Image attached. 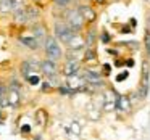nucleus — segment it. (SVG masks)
I'll return each mask as SVG.
<instances>
[{
    "label": "nucleus",
    "mask_w": 150,
    "mask_h": 140,
    "mask_svg": "<svg viewBox=\"0 0 150 140\" xmlns=\"http://www.w3.org/2000/svg\"><path fill=\"white\" fill-rule=\"evenodd\" d=\"M82 79L86 81V84H91V85H102V84H103L100 72L91 71V69H86L84 74H82Z\"/></svg>",
    "instance_id": "obj_6"
},
{
    "label": "nucleus",
    "mask_w": 150,
    "mask_h": 140,
    "mask_svg": "<svg viewBox=\"0 0 150 140\" xmlns=\"http://www.w3.org/2000/svg\"><path fill=\"white\" fill-rule=\"evenodd\" d=\"M7 100H8V105L10 106H20L21 103V95H20V90H8L7 92Z\"/></svg>",
    "instance_id": "obj_11"
},
{
    "label": "nucleus",
    "mask_w": 150,
    "mask_h": 140,
    "mask_svg": "<svg viewBox=\"0 0 150 140\" xmlns=\"http://www.w3.org/2000/svg\"><path fill=\"white\" fill-rule=\"evenodd\" d=\"M55 2V5H58V7H66V5L71 4V0H53Z\"/></svg>",
    "instance_id": "obj_20"
},
{
    "label": "nucleus",
    "mask_w": 150,
    "mask_h": 140,
    "mask_svg": "<svg viewBox=\"0 0 150 140\" xmlns=\"http://www.w3.org/2000/svg\"><path fill=\"white\" fill-rule=\"evenodd\" d=\"M66 45H68V47H69V49H71V50H74V52H78V50L84 49V45H86V40L82 39V37L79 36L78 32H76L74 36H73L71 39H69V42L66 44Z\"/></svg>",
    "instance_id": "obj_10"
},
{
    "label": "nucleus",
    "mask_w": 150,
    "mask_h": 140,
    "mask_svg": "<svg viewBox=\"0 0 150 140\" xmlns=\"http://www.w3.org/2000/svg\"><path fill=\"white\" fill-rule=\"evenodd\" d=\"M40 71L47 76V77H55L57 72H58V68H57V63L53 60H44L40 61Z\"/></svg>",
    "instance_id": "obj_4"
},
{
    "label": "nucleus",
    "mask_w": 150,
    "mask_h": 140,
    "mask_svg": "<svg viewBox=\"0 0 150 140\" xmlns=\"http://www.w3.org/2000/svg\"><path fill=\"white\" fill-rule=\"evenodd\" d=\"M37 69H40V63H36L34 60H26V61L21 63V72H23V76L26 79L31 74H34Z\"/></svg>",
    "instance_id": "obj_7"
},
{
    "label": "nucleus",
    "mask_w": 150,
    "mask_h": 140,
    "mask_svg": "<svg viewBox=\"0 0 150 140\" xmlns=\"http://www.w3.org/2000/svg\"><path fill=\"white\" fill-rule=\"evenodd\" d=\"M95 2H97V4H100V5H103L105 2H107V0H95Z\"/></svg>",
    "instance_id": "obj_25"
},
{
    "label": "nucleus",
    "mask_w": 150,
    "mask_h": 140,
    "mask_svg": "<svg viewBox=\"0 0 150 140\" xmlns=\"http://www.w3.org/2000/svg\"><path fill=\"white\" fill-rule=\"evenodd\" d=\"M94 40H95V32H94V31H91V32L87 34V39H86V45L92 47V44H94Z\"/></svg>",
    "instance_id": "obj_18"
},
{
    "label": "nucleus",
    "mask_w": 150,
    "mask_h": 140,
    "mask_svg": "<svg viewBox=\"0 0 150 140\" xmlns=\"http://www.w3.org/2000/svg\"><path fill=\"white\" fill-rule=\"evenodd\" d=\"M144 44H145V52L150 55V32H149V31L145 32V39H144Z\"/></svg>",
    "instance_id": "obj_19"
},
{
    "label": "nucleus",
    "mask_w": 150,
    "mask_h": 140,
    "mask_svg": "<svg viewBox=\"0 0 150 140\" xmlns=\"http://www.w3.org/2000/svg\"><path fill=\"white\" fill-rule=\"evenodd\" d=\"M66 24H68L74 32H78V31H81L82 26H84V20H82L81 13H79L78 10H71L66 15Z\"/></svg>",
    "instance_id": "obj_3"
},
{
    "label": "nucleus",
    "mask_w": 150,
    "mask_h": 140,
    "mask_svg": "<svg viewBox=\"0 0 150 140\" xmlns=\"http://www.w3.org/2000/svg\"><path fill=\"white\" fill-rule=\"evenodd\" d=\"M4 94V87H2V84H0V95Z\"/></svg>",
    "instance_id": "obj_26"
},
{
    "label": "nucleus",
    "mask_w": 150,
    "mask_h": 140,
    "mask_svg": "<svg viewBox=\"0 0 150 140\" xmlns=\"http://www.w3.org/2000/svg\"><path fill=\"white\" fill-rule=\"evenodd\" d=\"M0 11L2 13L13 11V0H0Z\"/></svg>",
    "instance_id": "obj_15"
},
{
    "label": "nucleus",
    "mask_w": 150,
    "mask_h": 140,
    "mask_svg": "<svg viewBox=\"0 0 150 140\" xmlns=\"http://www.w3.org/2000/svg\"><path fill=\"white\" fill-rule=\"evenodd\" d=\"M108 72H110V65H103V74L108 76Z\"/></svg>",
    "instance_id": "obj_22"
},
{
    "label": "nucleus",
    "mask_w": 150,
    "mask_h": 140,
    "mask_svg": "<svg viewBox=\"0 0 150 140\" xmlns=\"http://www.w3.org/2000/svg\"><path fill=\"white\" fill-rule=\"evenodd\" d=\"M78 11L81 13L82 20H84L86 23H92V21H95V18H97L94 8H91L89 5H81V7L78 8Z\"/></svg>",
    "instance_id": "obj_9"
},
{
    "label": "nucleus",
    "mask_w": 150,
    "mask_h": 140,
    "mask_svg": "<svg viewBox=\"0 0 150 140\" xmlns=\"http://www.w3.org/2000/svg\"><path fill=\"white\" fill-rule=\"evenodd\" d=\"M20 40H21L23 45H26L28 49H31V50H36L37 47H39V42L36 40V37H34V36H21Z\"/></svg>",
    "instance_id": "obj_12"
},
{
    "label": "nucleus",
    "mask_w": 150,
    "mask_h": 140,
    "mask_svg": "<svg viewBox=\"0 0 150 140\" xmlns=\"http://www.w3.org/2000/svg\"><path fill=\"white\" fill-rule=\"evenodd\" d=\"M147 23H149V27H150V16L147 18Z\"/></svg>",
    "instance_id": "obj_27"
},
{
    "label": "nucleus",
    "mask_w": 150,
    "mask_h": 140,
    "mask_svg": "<svg viewBox=\"0 0 150 140\" xmlns=\"http://www.w3.org/2000/svg\"><path fill=\"white\" fill-rule=\"evenodd\" d=\"M28 82H29L31 85H37V84L40 82V77H39L37 74H31L29 77H28Z\"/></svg>",
    "instance_id": "obj_16"
},
{
    "label": "nucleus",
    "mask_w": 150,
    "mask_h": 140,
    "mask_svg": "<svg viewBox=\"0 0 150 140\" xmlns=\"http://www.w3.org/2000/svg\"><path fill=\"white\" fill-rule=\"evenodd\" d=\"M44 47H45V55L49 60L57 61V60L62 58V55H63L62 47H60L58 40H57L55 37H47L45 42H44Z\"/></svg>",
    "instance_id": "obj_1"
},
{
    "label": "nucleus",
    "mask_w": 150,
    "mask_h": 140,
    "mask_svg": "<svg viewBox=\"0 0 150 140\" xmlns=\"http://www.w3.org/2000/svg\"><path fill=\"white\" fill-rule=\"evenodd\" d=\"M84 60H86V61L95 60V52H94V49H87V52H86V55H84Z\"/></svg>",
    "instance_id": "obj_17"
},
{
    "label": "nucleus",
    "mask_w": 150,
    "mask_h": 140,
    "mask_svg": "<svg viewBox=\"0 0 150 140\" xmlns=\"http://www.w3.org/2000/svg\"><path fill=\"white\" fill-rule=\"evenodd\" d=\"M102 40H103L105 44H107V42H110V37H108V34H107V32H103V34H102Z\"/></svg>",
    "instance_id": "obj_21"
},
{
    "label": "nucleus",
    "mask_w": 150,
    "mask_h": 140,
    "mask_svg": "<svg viewBox=\"0 0 150 140\" xmlns=\"http://www.w3.org/2000/svg\"><path fill=\"white\" fill-rule=\"evenodd\" d=\"M33 36L36 37L37 42H45V39H47L45 27H44V26H34L33 27Z\"/></svg>",
    "instance_id": "obj_13"
},
{
    "label": "nucleus",
    "mask_w": 150,
    "mask_h": 140,
    "mask_svg": "<svg viewBox=\"0 0 150 140\" xmlns=\"http://www.w3.org/2000/svg\"><path fill=\"white\" fill-rule=\"evenodd\" d=\"M149 87H150V82H149V65L144 63V66H142V79H140V98L147 97V94H149Z\"/></svg>",
    "instance_id": "obj_5"
},
{
    "label": "nucleus",
    "mask_w": 150,
    "mask_h": 140,
    "mask_svg": "<svg viewBox=\"0 0 150 140\" xmlns=\"http://www.w3.org/2000/svg\"><path fill=\"white\" fill-rule=\"evenodd\" d=\"M74 34H76V32H74V31H73L66 23H58V24H55V39H57V40H62V42L68 44L69 39H71Z\"/></svg>",
    "instance_id": "obj_2"
},
{
    "label": "nucleus",
    "mask_w": 150,
    "mask_h": 140,
    "mask_svg": "<svg viewBox=\"0 0 150 140\" xmlns=\"http://www.w3.org/2000/svg\"><path fill=\"white\" fill-rule=\"evenodd\" d=\"M79 61L76 58H69L68 61L65 63V66H63V72H65L66 77H69V76H74L79 72Z\"/></svg>",
    "instance_id": "obj_8"
},
{
    "label": "nucleus",
    "mask_w": 150,
    "mask_h": 140,
    "mask_svg": "<svg viewBox=\"0 0 150 140\" xmlns=\"http://www.w3.org/2000/svg\"><path fill=\"white\" fill-rule=\"evenodd\" d=\"M116 108H118L120 111H123V113L129 111V110H131L129 98H127V97H118V100H116Z\"/></svg>",
    "instance_id": "obj_14"
},
{
    "label": "nucleus",
    "mask_w": 150,
    "mask_h": 140,
    "mask_svg": "<svg viewBox=\"0 0 150 140\" xmlns=\"http://www.w3.org/2000/svg\"><path fill=\"white\" fill-rule=\"evenodd\" d=\"M127 77V72H121L120 76H118V81H123V79H126Z\"/></svg>",
    "instance_id": "obj_23"
},
{
    "label": "nucleus",
    "mask_w": 150,
    "mask_h": 140,
    "mask_svg": "<svg viewBox=\"0 0 150 140\" xmlns=\"http://www.w3.org/2000/svg\"><path fill=\"white\" fill-rule=\"evenodd\" d=\"M21 130H23V132H28V134H29V132H31V127L26 124V126H23V129H21Z\"/></svg>",
    "instance_id": "obj_24"
}]
</instances>
